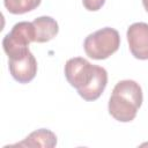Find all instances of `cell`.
I'll use <instances>...</instances> for the list:
<instances>
[{
    "label": "cell",
    "instance_id": "cell-1",
    "mask_svg": "<svg viewBox=\"0 0 148 148\" xmlns=\"http://www.w3.org/2000/svg\"><path fill=\"white\" fill-rule=\"evenodd\" d=\"M142 89L133 80L119 81L109 99V113L118 121H132L142 104Z\"/></svg>",
    "mask_w": 148,
    "mask_h": 148
},
{
    "label": "cell",
    "instance_id": "cell-2",
    "mask_svg": "<svg viewBox=\"0 0 148 148\" xmlns=\"http://www.w3.org/2000/svg\"><path fill=\"white\" fill-rule=\"evenodd\" d=\"M120 46L119 32L110 27L102 28L84 39L83 47L88 57L95 60H103L113 54Z\"/></svg>",
    "mask_w": 148,
    "mask_h": 148
},
{
    "label": "cell",
    "instance_id": "cell-3",
    "mask_svg": "<svg viewBox=\"0 0 148 148\" xmlns=\"http://www.w3.org/2000/svg\"><path fill=\"white\" fill-rule=\"evenodd\" d=\"M36 32L32 22L22 21L13 25L12 30L3 37L2 47L9 60L23 58L29 51V44L35 42Z\"/></svg>",
    "mask_w": 148,
    "mask_h": 148
},
{
    "label": "cell",
    "instance_id": "cell-4",
    "mask_svg": "<svg viewBox=\"0 0 148 148\" xmlns=\"http://www.w3.org/2000/svg\"><path fill=\"white\" fill-rule=\"evenodd\" d=\"M96 71V65H91L84 58H71L65 65V76L68 83L76 90L89 84Z\"/></svg>",
    "mask_w": 148,
    "mask_h": 148
},
{
    "label": "cell",
    "instance_id": "cell-5",
    "mask_svg": "<svg viewBox=\"0 0 148 148\" xmlns=\"http://www.w3.org/2000/svg\"><path fill=\"white\" fill-rule=\"evenodd\" d=\"M127 42L131 53L140 60L148 59V23L136 22L127 29Z\"/></svg>",
    "mask_w": 148,
    "mask_h": 148
},
{
    "label": "cell",
    "instance_id": "cell-6",
    "mask_svg": "<svg viewBox=\"0 0 148 148\" xmlns=\"http://www.w3.org/2000/svg\"><path fill=\"white\" fill-rule=\"evenodd\" d=\"M9 72L18 83H28L37 74V61L31 52L23 58L9 60Z\"/></svg>",
    "mask_w": 148,
    "mask_h": 148
},
{
    "label": "cell",
    "instance_id": "cell-7",
    "mask_svg": "<svg viewBox=\"0 0 148 148\" xmlns=\"http://www.w3.org/2000/svg\"><path fill=\"white\" fill-rule=\"evenodd\" d=\"M106 83H108V72L103 67L96 65V71L92 80L89 82L88 86L77 90V94L84 101H88V102L96 101L104 91Z\"/></svg>",
    "mask_w": 148,
    "mask_h": 148
},
{
    "label": "cell",
    "instance_id": "cell-8",
    "mask_svg": "<svg viewBox=\"0 0 148 148\" xmlns=\"http://www.w3.org/2000/svg\"><path fill=\"white\" fill-rule=\"evenodd\" d=\"M32 24L36 32L35 42L37 43H45L51 40L59 31L57 21L50 16H39L32 21Z\"/></svg>",
    "mask_w": 148,
    "mask_h": 148
},
{
    "label": "cell",
    "instance_id": "cell-9",
    "mask_svg": "<svg viewBox=\"0 0 148 148\" xmlns=\"http://www.w3.org/2000/svg\"><path fill=\"white\" fill-rule=\"evenodd\" d=\"M57 145L56 134L46 128H39L32 133H30L23 141L16 143L15 146L20 147H44L52 148Z\"/></svg>",
    "mask_w": 148,
    "mask_h": 148
},
{
    "label": "cell",
    "instance_id": "cell-10",
    "mask_svg": "<svg viewBox=\"0 0 148 148\" xmlns=\"http://www.w3.org/2000/svg\"><path fill=\"white\" fill-rule=\"evenodd\" d=\"M6 9L12 14H24L34 10L40 3V0H3Z\"/></svg>",
    "mask_w": 148,
    "mask_h": 148
},
{
    "label": "cell",
    "instance_id": "cell-11",
    "mask_svg": "<svg viewBox=\"0 0 148 148\" xmlns=\"http://www.w3.org/2000/svg\"><path fill=\"white\" fill-rule=\"evenodd\" d=\"M82 3L86 9L90 12H96L102 8V6L105 3V0H82Z\"/></svg>",
    "mask_w": 148,
    "mask_h": 148
},
{
    "label": "cell",
    "instance_id": "cell-12",
    "mask_svg": "<svg viewBox=\"0 0 148 148\" xmlns=\"http://www.w3.org/2000/svg\"><path fill=\"white\" fill-rule=\"evenodd\" d=\"M142 3H143V7H145V9L148 12V0H142Z\"/></svg>",
    "mask_w": 148,
    "mask_h": 148
}]
</instances>
